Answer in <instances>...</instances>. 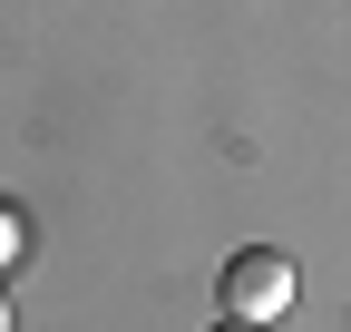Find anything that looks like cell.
Masks as SVG:
<instances>
[{"label":"cell","instance_id":"cell-1","mask_svg":"<svg viewBox=\"0 0 351 332\" xmlns=\"http://www.w3.org/2000/svg\"><path fill=\"white\" fill-rule=\"evenodd\" d=\"M225 313H234V322H283V313H293V254L244 244V254L225 264Z\"/></svg>","mask_w":351,"mask_h":332},{"label":"cell","instance_id":"cell-4","mask_svg":"<svg viewBox=\"0 0 351 332\" xmlns=\"http://www.w3.org/2000/svg\"><path fill=\"white\" fill-rule=\"evenodd\" d=\"M0 332H10V303H0Z\"/></svg>","mask_w":351,"mask_h":332},{"label":"cell","instance_id":"cell-2","mask_svg":"<svg viewBox=\"0 0 351 332\" xmlns=\"http://www.w3.org/2000/svg\"><path fill=\"white\" fill-rule=\"evenodd\" d=\"M10 254H20V215L0 205V264H10Z\"/></svg>","mask_w":351,"mask_h":332},{"label":"cell","instance_id":"cell-3","mask_svg":"<svg viewBox=\"0 0 351 332\" xmlns=\"http://www.w3.org/2000/svg\"><path fill=\"white\" fill-rule=\"evenodd\" d=\"M215 332H274V322H234V313H225V322H215Z\"/></svg>","mask_w":351,"mask_h":332}]
</instances>
